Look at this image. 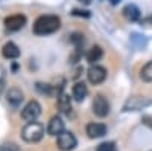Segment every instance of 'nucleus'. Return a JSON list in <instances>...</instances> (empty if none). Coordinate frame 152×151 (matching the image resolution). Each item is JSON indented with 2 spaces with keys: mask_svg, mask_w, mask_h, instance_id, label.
I'll list each match as a JSON object with an SVG mask.
<instances>
[{
  "mask_svg": "<svg viewBox=\"0 0 152 151\" xmlns=\"http://www.w3.org/2000/svg\"><path fill=\"white\" fill-rule=\"evenodd\" d=\"M61 28V20L58 15H41L34 23V34L37 35H49Z\"/></svg>",
  "mask_w": 152,
  "mask_h": 151,
  "instance_id": "obj_1",
  "label": "nucleus"
},
{
  "mask_svg": "<svg viewBox=\"0 0 152 151\" xmlns=\"http://www.w3.org/2000/svg\"><path fill=\"white\" fill-rule=\"evenodd\" d=\"M44 136V125L40 122H28L24 125V128L21 130V137L23 141H26L29 144H35L38 141H41Z\"/></svg>",
  "mask_w": 152,
  "mask_h": 151,
  "instance_id": "obj_2",
  "label": "nucleus"
},
{
  "mask_svg": "<svg viewBox=\"0 0 152 151\" xmlns=\"http://www.w3.org/2000/svg\"><path fill=\"white\" fill-rule=\"evenodd\" d=\"M91 108H93V113L99 118H105V116L110 115V102L104 95H96L94 96Z\"/></svg>",
  "mask_w": 152,
  "mask_h": 151,
  "instance_id": "obj_3",
  "label": "nucleus"
},
{
  "mask_svg": "<svg viewBox=\"0 0 152 151\" xmlns=\"http://www.w3.org/2000/svg\"><path fill=\"white\" fill-rule=\"evenodd\" d=\"M40 115H41V105L38 104V101H29L21 110V118L28 122L37 121Z\"/></svg>",
  "mask_w": 152,
  "mask_h": 151,
  "instance_id": "obj_4",
  "label": "nucleus"
},
{
  "mask_svg": "<svg viewBox=\"0 0 152 151\" xmlns=\"http://www.w3.org/2000/svg\"><path fill=\"white\" fill-rule=\"evenodd\" d=\"M76 144H78L76 142V137L70 131H62L56 139V147L61 151H72L76 147Z\"/></svg>",
  "mask_w": 152,
  "mask_h": 151,
  "instance_id": "obj_5",
  "label": "nucleus"
},
{
  "mask_svg": "<svg viewBox=\"0 0 152 151\" xmlns=\"http://www.w3.org/2000/svg\"><path fill=\"white\" fill-rule=\"evenodd\" d=\"M87 78L91 84L97 85V84H102L105 80H107V69L102 67V66H91L87 72Z\"/></svg>",
  "mask_w": 152,
  "mask_h": 151,
  "instance_id": "obj_6",
  "label": "nucleus"
},
{
  "mask_svg": "<svg viewBox=\"0 0 152 151\" xmlns=\"http://www.w3.org/2000/svg\"><path fill=\"white\" fill-rule=\"evenodd\" d=\"M24 24H26V17L23 14H14V15H9L5 18V28L11 32L20 31Z\"/></svg>",
  "mask_w": 152,
  "mask_h": 151,
  "instance_id": "obj_7",
  "label": "nucleus"
},
{
  "mask_svg": "<svg viewBox=\"0 0 152 151\" xmlns=\"http://www.w3.org/2000/svg\"><path fill=\"white\" fill-rule=\"evenodd\" d=\"M149 104H151V101L146 99V98H142V96H132V98H129V99L125 102L123 110H125V111H137V110H142V108L148 107Z\"/></svg>",
  "mask_w": 152,
  "mask_h": 151,
  "instance_id": "obj_8",
  "label": "nucleus"
},
{
  "mask_svg": "<svg viewBox=\"0 0 152 151\" xmlns=\"http://www.w3.org/2000/svg\"><path fill=\"white\" fill-rule=\"evenodd\" d=\"M85 133L88 134L90 139H97V137H102L107 133V125L100 124V122H90L85 128Z\"/></svg>",
  "mask_w": 152,
  "mask_h": 151,
  "instance_id": "obj_9",
  "label": "nucleus"
},
{
  "mask_svg": "<svg viewBox=\"0 0 152 151\" xmlns=\"http://www.w3.org/2000/svg\"><path fill=\"white\" fill-rule=\"evenodd\" d=\"M23 101V92L17 87H12L6 92V102L11 105V107H18Z\"/></svg>",
  "mask_w": 152,
  "mask_h": 151,
  "instance_id": "obj_10",
  "label": "nucleus"
},
{
  "mask_svg": "<svg viewBox=\"0 0 152 151\" xmlns=\"http://www.w3.org/2000/svg\"><path fill=\"white\" fill-rule=\"evenodd\" d=\"M62 131H64V122L59 116H53L52 119L49 121V125H47V133L50 136H59Z\"/></svg>",
  "mask_w": 152,
  "mask_h": 151,
  "instance_id": "obj_11",
  "label": "nucleus"
},
{
  "mask_svg": "<svg viewBox=\"0 0 152 151\" xmlns=\"http://www.w3.org/2000/svg\"><path fill=\"white\" fill-rule=\"evenodd\" d=\"M122 14H123V17L128 20V21H137V20H140L142 12H140V9H138L135 5L129 3V5H126V6L123 8Z\"/></svg>",
  "mask_w": 152,
  "mask_h": 151,
  "instance_id": "obj_12",
  "label": "nucleus"
},
{
  "mask_svg": "<svg viewBox=\"0 0 152 151\" xmlns=\"http://www.w3.org/2000/svg\"><path fill=\"white\" fill-rule=\"evenodd\" d=\"M2 55L6 58V60H15L20 57V49L15 43H12V41H8L3 49H2Z\"/></svg>",
  "mask_w": 152,
  "mask_h": 151,
  "instance_id": "obj_13",
  "label": "nucleus"
},
{
  "mask_svg": "<svg viewBox=\"0 0 152 151\" xmlns=\"http://www.w3.org/2000/svg\"><path fill=\"white\" fill-rule=\"evenodd\" d=\"M87 93H88V89H87V85H85L84 82H76V84L73 85L72 95H73V98L78 101V102H81V101L85 99Z\"/></svg>",
  "mask_w": 152,
  "mask_h": 151,
  "instance_id": "obj_14",
  "label": "nucleus"
},
{
  "mask_svg": "<svg viewBox=\"0 0 152 151\" xmlns=\"http://www.w3.org/2000/svg\"><path fill=\"white\" fill-rule=\"evenodd\" d=\"M58 108L66 113V115H69L70 110H72V101H70V96L66 95V93H61L59 98H58Z\"/></svg>",
  "mask_w": 152,
  "mask_h": 151,
  "instance_id": "obj_15",
  "label": "nucleus"
},
{
  "mask_svg": "<svg viewBox=\"0 0 152 151\" xmlns=\"http://www.w3.org/2000/svg\"><path fill=\"white\" fill-rule=\"evenodd\" d=\"M104 55V50L100 46H93L90 50H88V54H87V61L88 63H91V64H94L96 61H99L100 58H102Z\"/></svg>",
  "mask_w": 152,
  "mask_h": 151,
  "instance_id": "obj_16",
  "label": "nucleus"
},
{
  "mask_svg": "<svg viewBox=\"0 0 152 151\" xmlns=\"http://www.w3.org/2000/svg\"><path fill=\"white\" fill-rule=\"evenodd\" d=\"M140 78L146 82H151L152 81V61L146 63V64L142 67L140 70Z\"/></svg>",
  "mask_w": 152,
  "mask_h": 151,
  "instance_id": "obj_17",
  "label": "nucleus"
},
{
  "mask_svg": "<svg viewBox=\"0 0 152 151\" xmlns=\"http://www.w3.org/2000/svg\"><path fill=\"white\" fill-rule=\"evenodd\" d=\"M37 90L41 92V93H44V95H52V85L38 82V84H37Z\"/></svg>",
  "mask_w": 152,
  "mask_h": 151,
  "instance_id": "obj_18",
  "label": "nucleus"
},
{
  "mask_svg": "<svg viewBox=\"0 0 152 151\" xmlns=\"http://www.w3.org/2000/svg\"><path fill=\"white\" fill-rule=\"evenodd\" d=\"M96 151H116V147H114V142H104L97 147Z\"/></svg>",
  "mask_w": 152,
  "mask_h": 151,
  "instance_id": "obj_19",
  "label": "nucleus"
},
{
  "mask_svg": "<svg viewBox=\"0 0 152 151\" xmlns=\"http://www.w3.org/2000/svg\"><path fill=\"white\" fill-rule=\"evenodd\" d=\"M0 151H20V150L14 144H3L2 147H0Z\"/></svg>",
  "mask_w": 152,
  "mask_h": 151,
  "instance_id": "obj_20",
  "label": "nucleus"
},
{
  "mask_svg": "<svg viewBox=\"0 0 152 151\" xmlns=\"http://www.w3.org/2000/svg\"><path fill=\"white\" fill-rule=\"evenodd\" d=\"M72 41H73L75 44L84 43V35H81V34H73V35H72Z\"/></svg>",
  "mask_w": 152,
  "mask_h": 151,
  "instance_id": "obj_21",
  "label": "nucleus"
},
{
  "mask_svg": "<svg viewBox=\"0 0 152 151\" xmlns=\"http://www.w3.org/2000/svg\"><path fill=\"white\" fill-rule=\"evenodd\" d=\"M142 122L146 125V127L152 128V115H145V116L142 118Z\"/></svg>",
  "mask_w": 152,
  "mask_h": 151,
  "instance_id": "obj_22",
  "label": "nucleus"
},
{
  "mask_svg": "<svg viewBox=\"0 0 152 151\" xmlns=\"http://www.w3.org/2000/svg\"><path fill=\"white\" fill-rule=\"evenodd\" d=\"M143 23H149V24H152V15H149L148 18H145V20H143Z\"/></svg>",
  "mask_w": 152,
  "mask_h": 151,
  "instance_id": "obj_23",
  "label": "nucleus"
},
{
  "mask_svg": "<svg viewBox=\"0 0 152 151\" xmlns=\"http://www.w3.org/2000/svg\"><path fill=\"white\" fill-rule=\"evenodd\" d=\"M79 2H82L84 5H88V3H90V2H91V0H79Z\"/></svg>",
  "mask_w": 152,
  "mask_h": 151,
  "instance_id": "obj_24",
  "label": "nucleus"
},
{
  "mask_svg": "<svg viewBox=\"0 0 152 151\" xmlns=\"http://www.w3.org/2000/svg\"><path fill=\"white\" fill-rule=\"evenodd\" d=\"M110 2H111L113 5H117V3H120V0H110Z\"/></svg>",
  "mask_w": 152,
  "mask_h": 151,
  "instance_id": "obj_25",
  "label": "nucleus"
}]
</instances>
